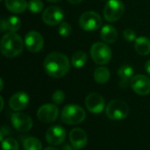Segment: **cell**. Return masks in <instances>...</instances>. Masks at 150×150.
Returning <instances> with one entry per match:
<instances>
[{"mask_svg": "<svg viewBox=\"0 0 150 150\" xmlns=\"http://www.w3.org/2000/svg\"><path fill=\"white\" fill-rule=\"evenodd\" d=\"M94 79L98 83L104 84L110 79V71L105 67H98L94 71Z\"/></svg>", "mask_w": 150, "mask_h": 150, "instance_id": "obj_22", "label": "cell"}, {"mask_svg": "<svg viewBox=\"0 0 150 150\" xmlns=\"http://www.w3.org/2000/svg\"><path fill=\"white\" fill-rule=\"evenodd\" d=\"M10 129L8 127H2V129H1V136H0V140L1 142L4 141V136H7L8 134H10Z\"/></svg>", "mask_w": 150, "mask_h": 150, "instance_id": "obj_30", "label": "cell"}, {"mask_svg": "<svg viewBox=\"0 0 150 150\" xmlns=\"http://www.w3.org/2000/svg\"><path fill=\"white\" fill-rule=\"evenodd\" d=\"M86 117L84 110L78 105L70 104L63 107L61 112V120L67 125H77L82 123Z\"/></svg>", "mask_w": 150, "mask_h": 150, "instance_id": "obj_3", "label": "cell"}, {"mask_svg": "<svg viewBox=\"0 0 150 150\" xmlns=\"http://www.w3.org/2000/svg\"><path fill=\"white\" fill-rule=\"evenodd\" d=\"M85 105L91 113H100L104 111L105 102L104 98L98 93H91L85 98Z\"/></svg>", "mask_w": 150, "mask_h": 150, "instance_id": "obj_13", "label": "cell"}, {"mask_svg": "<svg viewBox=\"0 0 150 150\" xmlns=\"http://www.w3.org/2000/svg\"><path fill=\"white\" fill-rule=\"evenodd\" d=\"M0 99H1V109H0V111H3V109H4V98H3V97L1 96L0 97Z\"/></svg>", "mask_w": 150, "mask_h": 150, "instance_id": "obj_34", "label": "cell"}, {"mask_svg": "<svg viewBox=\"0 0 150 150\" xmlns=\"http://www.w3.org/2000/svg\"><path fill=\"white\" fill-rule=\"evenodd\" d=\"M91 55L95 63L105 65L111 61L112 52L106 43L96 42L91 47Z\"/></svg>", "mask_w": 150, "mask_h": 150, "instance_id": "obj_5", "label": "cell"}, {"mask_svg": "<svg viewBox=\"0 0 150 150\" xmlns=\"http://www.w3.org/2000/svg\"><path fill=\"white\" fill-rule=\"evenodd\" d=\"M69 142L75 149H83L88 142L87 134L82 128H74L69 133Z\"/></svg>", "mask_w": 150, "mask_h": 150, "instance_id": "obj_16", "label": "cell"}, {"mask_svg": "<svg viewBox=\"0 0 150 150\" xmlns=\"http://www.w3.org/2000/svg\"><path fill=\"white\" fill-rule=\"evenodd\" d=\"M64 18L63 11L58 6H49L42 13V20L48 25H56L62 22Z\"/></svg>", "mask_w": 150, "mask_h": 150, "instance_id": "obj_8", "label": "cell"}, {"mask_svg": "<svg viewBox=\"0 0 150 150\" xmlns=\"http://www.w3.org/2000/svg\"><path fill=\"white\" fill-rule=\"evenodd\" d=\"M64 99H65V93L61 90L55 91L52 95V100L56 105H61L64 101Z\"/></svg>", "mask_w": 150, "mask_h": 150, "instance_id": "obj_28", "label": "cell"}, {"mask_svg": "<svg viewBox=\"0 0 150 150\" xmlns=\"http://www.w3.org/2000/svg\"><path fill=\"white\" fill-rule=\"evenodd\" d=\"M59 34L62 37H69L72 33V27L67 22H62L58 28Z\"/></svg>", "mask_w": 150, "mask_h": 150, "instance_id": "obj_27", "label": "cell"}, {"mask_svg": "<svg viewBox=\"0 0 150 150\" xmlns=\"http://www.w3.org/2000/svg\"><path fill=\"white\" fill-rule=\"evenodd\" d=\"M145 70L150 76V60H148L145 63Z\"/></svg>", "mask_w": 150, "mask_h": 150, "instance_id": "obj_31", "label": "cell"}, {"mask_svg": "<svg viewBox=\"0 0 150 150\" xmlns=\"http://www.w3.org/2000/svg\"><path fill=\"white\" fill-rule=\"evenodd\" d=\"M24 150H42V144L35 137H27L23 142Z\"/></svg>", "mask_w": 150, "mask_h": 150, "instance_id": "obj_24", "label": "cell"}, {"mask_svg": "<svg viewBox=\"0 0 150 150\" xmlns=\"http://www.w3.org/2000/svg\"><path fill=\"white\" fill-rule=\"evenodd\" d=\"M26 0H4V5L8 11L12 13L19 14L27 9Z\"/></svg>", "mask_w": 150, "mask_h": 150, "instance_id": "obj_19", "label": "cell"}, {"mask_svg": "<svg viewBox=\"0 0 150 150\" xmlns=\"http://www.w3.org/2000/svg\"><path fill=\"white\" fill-rule=\"evenodd\" d=\"M129 113L128 105L120 99H114L109 102L105 108L106 116L112 120H121L127 117Z\"/></svg>", "mask_w": 150, "mask_h": 150, "instance_id": "obj_4", "label": "cell"}, {"mask_svg": "<svg viewBox=\"0 0 150 150\" xmlns=\"http://www.w3.org/2000/svg\"><path fill=\"white\" fill-rule=\"evenodd\" d=\"M24 43L21 37L14 32L5 33L0 42V50L4 56L14 58L18 56L24 48Z\"/></svg>", "mask_w": 150, "mask_h": 150, "instance_id": "obj_2", "label": "cell"}, {"mask_svg": "<svg viewBox=\"0 0 150 150\" xmlns=\"http://www.w3.org/2000/svg\"><path fill=\"white\" fill-rule=\"evenodd\" d=\"M47 1L50 3H57V2H60L61 0H47Z\"/></svg>", "mask_w": 150, "mask_h": 150, "instance_id": "obj_37", "label": "cell"}, {"mask_svg": "<svg viewBox=\"0 0 150 150\" xmlns=\"http://www.w3.org/2000/svg\"><path fill=\"white\" fill-rule=\"evenodd\" d=\"M59 109L55 105L46 104L41 105L37 112V117L43 123H52L57 120Z\"/></svg>", "mask_w": 150, "mask_h": 150, "instance_id": "obj_9", "label": "cell"}, {"mask_svg": "<svg viewBox=\"0 0 150 150\" xmlns=\"http://www.w3.org/2000/svg\"><path fill=\"white\" fill-rule=\"evenodd\" d=\"M134 70L133 67H131L130 65H122L118 70V75L121 79L120 85L124 88L127 86L128 83L131 82L132 78L134 76Z\"/></svg>", "mask_w": 150, "mask_h": 150, "instance_id": "obj_20", "label": "cell"}, {"mask_svg": "<svg viewBox=\"0 0 150 150\" xmlns=\"http://www.w3.org/2000/svg\"><path fill=\"white\" fill-rule=\"evenodd\" d=\"M44 150H58V149H55V148H54V147H48V148L45 149Z\"/></svg>", "mask_w": 150, "mask_h": 150, "instance_id": "obj_35", "label": "cell"}, {"mask_svg": "<svg viewBox=\"0 0 150 150\" xmlns=\"http://www.w3.org/2000/svg\"><path fill=\"white\" fill-rule=\"evenodd\" d=\"M134 48L141 55L150 54V40L145 36H140L134 40Z\"/></svg>", "mask_w": 150, "mask_h": 150, "instance_id": "obj_21", "label": "cell"}, {"mask_svg": "<svg viewBox=\"0 0 150 150\" xmlns=\"http://www.w3.org/2000/svg\"><path fill=\"white\" fill-rule=\"evenodd\" d=\"M133 91L141 96H146L150 93V79L145 75H136L130 82Z\"/></svg>", "mask_w": 150, "mask_h": 150, "instance_id": "obj_11", "label": "cell"}, {"mask_svg": "<svg viewBox=\"0 0 150 150\" xmlns=\"http://www.w3.org/2000/svg\"><path fill=\"white\" fill-rule=\"evenodd\" d=\"M25 45L30 52L38 53L41 51L44 47V39L40 33L31 31L25 34Z\"/></svg>", "mask_w": 150, "mask_h": 150, "instance_id": "obj_12", "label": "cell"}, {"mask_svg": "<svg viewBox=\"0 0 150 150\" xmlns=\"http://www.w3.org/2000/svg\"><path fill=\"white\" fill-rule=\"evenodd\" d=\"M43 67L46 73L51 77L61 78L69 72L70 63L65 54L59 52H52L46 56Z\"/></svg>", "mask_w": 150, "mask_h": 150, "instance_id": "obj_1", "label": "cell"}, {"mask_svg": "<svg viewBox=\"0 0 150 150\" xmlns=\"http://www.w3.org/2000/svg\"><path fill=\"white\" fill-rule=\"evenodd\" d=\"M72 148H73L72 146H70V145H69V144H65V145L63 146V148H62V150H73Z\"/></svg>", "mask_w": 150, "mask_h": 150, "instance_id": "obj_33", "label": "cell"}, {"mask_svg": "<svg viewBox=\"0 0 150 150\" xmlns=\"http://www.w3.org/2000/svg\"><path fill=\"white\" fill-rule=\"evenodd\" d=\"M11 121L13 127L21 133L28 132L33 127V120L30 116L23 112L13 113L11 117Z\"/></svg>", "mask_w": 150, "mask_h": 150, "instance_id": "obj_10", "label": "cell"}, {"mask_svg": "<svg viewBox=\"0 0 150 150\" xmlns=\"http://www.w3.org/2000/svg\"><path fill=\"white\" fill-rule=\"evenodd\" d=\"M43 3L40 0H30L27 4V9L33 13H40L43 10Z\"/></svg>", "mask_w": 150, "mask_h": 150, "instance_id": "obj_26", "label": "cell"}, {"mask_svg": "<svg viewBox=\"0 0 150 150\" xmlns=\"http://www.w3.org/2000/svg\"><path fill=\"white\" fill-rule=\"evenodd\" d=\"M2 149L3 150H18L19 145L15 139L6 137L2 141Z\"/></svg>", "mask_w": 150, "mask_h": 150, "instance_id": "obj_25", "label": "cell"}, {"mask_svg": "<svg viewBox=\"0 0 150 150\" xmlns=\"http://www.w3.org/2000/svg\"><path fill=\"white\" fill-rule=\"evenodd\" d=\"M73 150H77V149H73Z\"/></svg>", "mask_w": 150, "mask_h": 150, "instance_id": "obj_38", "label": "cell"}, {"mask_svg": "<svg viewBox=\"0 0 150 150\" xmlns=\"http://www.w3.org/2000/svg\"><path fill=\"white\" fill-rule=\"evenodd\" d=\"M21 26V20L17 16H11L6 19H2L0 22L1 32H17Z\"/></svg>", "mask_w": 150, "mask_h": 150, "instance_id": "obj_17", "label": "cell"}, {"mask_svg": "<svg viewBox=\"0 0 150 150\" xmlns=\"http://www.w3.org/2000/svg\"><path fill=\"white\" fill-rule=\"evenodd\" d=\"M29 104V96L24 91H18L13 94L9 100V106L15 112H19L26 108Z\"/></svg>", "mask_w": 150, "mask_h": 150, "instance_id": "obj_15", "label": "cell"}, {"mask_svg": "<svg viewBox=\"0 0 150 150\" xmlns=\"http://www.w3.org/2000/svg\"><path fill=\"white\" fill-rule=\"evenodd\" d=\"M0 83H1V88H0V91H2V90H3V87H4V83H3V79H2V78L0 79Z\"/></svg>", "mask_w": 150, "mask_h": 150, "instance_id": "obj_36", "label": "cell"}, {"mask_svg": "<svg viewBox=\"0 0 150 150\" xmlns=\"http://www.w3.org/2000/svg\"><path fill=\"white\" fill-rule=\"evenodd\" d=\"M66 138V131L61 126H53L46 133V140L52 146H58L63 143Z\"/></svg>", "mask_w": 150, "mask_h": 150, "instance_id": "obj_14", "label": "cell"}, {"mask_svg": "<svg viewBox=\"0 0 150 150\" xmlns=\"http://www.w3.org/2000/svg\"><path fill=\"white\" fill-rule=\"evenodd\" d=\"M68 1H69V3L71 4H80L83 0H68Z\"/></svg>", "mask_w": 150, "mask_h": 150, "instance_id": "obj_32", "label": "cell"}, {"mask_svg": "<svg viewBox=\"0 0 150 150\" xmlns=\"http://www.w3.org/2000/svg\"><path fill=\"white\" fill-rule=\"evenodd\" d=\"M87 62V54L83 51L76 52L71 57V64L74 68L79 69L83 67Z\"/></svg>", "mask_w": 150, "mask_h": 150, "instance_id": "obj_23", "label": "cell"}, {"mask_svg": "<svg viewBox=\"0 0 150 150\" xmlns=\"http://www.w3.org/2000/svg\"><path fill=\"white\" fill-rule=\"evenodd\" d=\"M125 11L124 4L120 0H108L104 8V18L108 22H116Z\"/></svg>", "mask_w": 150, "mask_h": 150, "instance_id": "obj_6", "label": "cell"}, {"mask_svg": "<svg viewBox=\"0 0 150 150\" xmlns=\"http://www.w3.org/2000/svg\"><path fill=\"white\" fill-rule=\"evenodd\" d=\"M123 37H124L125 40H127L128 42H132V41H134V40H135L137 39L135 32L131 28H127V29L124 30Z\"/></svg>", "mask_w": 150, "mask_h": 150, "instance_id": "obj_29", "label": "cell"}, {"mask_svg": "<svg viewBox=\"0 0 150 150\" xmlns=\"http://www.w3.org/2000/svg\"><path fill=\"white\" fill-rule=\"evenodd\" d=\"M79 25L84 31H96L102 25V18L100 15L95 11H86L81 15L79 18Z\"/></svg>", "mask_w": 150, "mask_h": 150, "instance_id": "obj_7", "label": "cell"}, {"mask_svg": "<svg viewBox=\"0 0 150 150\" xmlns=\"http://www.w3.org/2000/svg\"><path fill=\"white\" fill-rule=\"evenodd\" d=\"M100 36L105 43L112 44L118 39V32L114 26L111 25H105L100 31Z\"/></svg>", "mask_w": 150, "mask_h": 150, "instance_id": "obj_18", "label": "cell"}]
</instances>
